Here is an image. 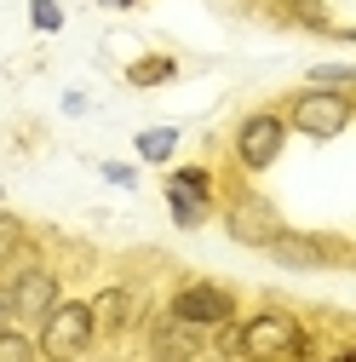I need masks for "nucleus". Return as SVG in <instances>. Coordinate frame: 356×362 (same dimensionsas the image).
Segmentation results:
<instances>
[{"label": "nucleus", "mask_w": 356, "mask_h": 362, "mask_svg": "<svg viewBox=\"0 0 356 362\" xmlns=\"http://www.w3.org/2000/svg\"><path fill=\"white\" fill-rule=\"evenodd\" d=\"M304 339L310 334H304V322L293 310H253L247 322L230 328V351L242 362H299Z\"/></svg>", "instance_id": "nucleus-1"}, {"label": "nucleus", "mask_w": 356, "mask_h": 362, "mask_svg": "<svg viewBox=\"0 0 356 362\" xmlns=\"http://www.w3.org/2000/svg\"><path fill=\"white\" fill-rule=\"evenodd\" d=\"M98 339V322H93V305L86 299H58L35 328V351L40 362H81Z\"/></svg>", "instance_id": "nucleus-2"}, {"label": "nucleus", "mask_w": 356, "mask_h": 362, "mask_svg": "<svg viewBox=\"0 0 356 362\" xmlns=\"http://www.w3.org/2000/svg\"><path fill=\"white\" fill-rule=\"evenodd\" d=\"M350 115H356V104H350V93H333V86H304V93L287 104V132H304L310 144H328V139H339V132L350 127Z\"/></svg>", "instance_id": "nucleus-3"}, {"label": "nucleus", "mask_w": 356, "mask_h": 362, "mask_svg": "<svg viewBox=\"0 0 356 362\" xmlns=\"http://www.w3.org/2000/svg\"><path fill=\"white\" fill-rule=\"evenodd\" d=\"M230 150H236V167H242V173L276 167L282 150H287V121H282V110H253V115H242Z\"/></svg>", "instance_id": "nucleus-4"}, {"label": "nucleus", "mask_w": 356, "mask_h": 362, "mask_svg": "<svg viewBox=\"0 0 356 362\" xmlns=\"http://www.w3.org/2000/svg\"><path fill=\"white\" fill-rule=\"evenodd\" d=\"M167 310L178 316V322H190V328L213 334V328L236 322V293H230L225 282H184V288H172Z\"/></svg>", "instance_id": "nucleus-5"}, {"label": "nucleus", "mask_w": 356, "mask_h": 362, "mask_svg": "<svg viewBox=\"0 0 356 362\" xmlns=\"http://www.w3.org/2000/svg\"><path fill=\"white\" fill-rule=\"evenodd\" d=\"M276 230H282V213H276V202H264L259 190H236L225 202V236L236 247H259L264 253Z\"/></svg>", "instance_id": "nucleus-6"}, {"label": "nucleus", "mask_w": 356, "mask_h": 362, "mask_svg": "<svg viewBox=\"0 0 356 362\" xmlns=\"http://www.w3.org/2000/svg\"><path fill=\"white\" fill-rule=\"evenodd\" d=\"M58 299H64V288H58V276L47 264H23L6 282V310H12L18 328H40V316H47Z\"/></svg>", "instance_id": "nucleus-7"}, {"label": "nucleus", "mask_w": 356, "mask_h": 362, "mask_svg": "<svg viewBox=\"0 0 356 362\" xmlns=\"http://www.w3.org/2000/svg\"><path fill=\"white\" fill-rule=\"evenodd\" d=\"M264 253H271L282 270H322V264H345V247H339V242L310 236V230H287V224L271 236V247H264Z\"/></svg>", "instance_id": "nucleus-8"}, {"label": "nucleus", "mask_w": 356, "mask_h": 362, "mask_svg": "<svg viewBox=\"0 0 356 362\" xmlns=\"http://www.w3.org/2000/svg\"><path fill=\"white\" fill-rule=\"evenodd\" d=\"M150 356L155 362H196L201 356V328H190V322H178L172 310H161L150 322Z\"/></svg>", "instance_id": "nucleus-9"}, {"label": "nucleus", "mask_w": 356, "mask_h": 362, "mask_svg": "<svg viewBox=\"0 0 356 362\" xmlns=\"http://www.w3.org/2000/svg\"><path fill=\"white\" fill-rule=\"evenodd\" d=\"M86 305H93V322H98V334H126L132 328V316H138V293H132V288H104L98 299H86Z\"/></svg>", "instance_id": "nucleus-10"}, {"label": "nucleus", "mask_w": 356, "mask_h": 362, "mask_svg": "<svg viewBox=\"0 0 356 362\" xmlns=\"http://www.w3.org/2000/svg\"><path fill=\"white\" fill-rule=\"evenodd\" d=\"M167 81H178V58H167V52H150V58H132L126 64V86H138V93L167 86Z\"/></svg>", "instance_id": "nucleus-11"}, {"label": "nucleus", "mask_w": 356, "mask_h": 362, "mask_svg": "<svg viewBox=\"0 0 356 362\" xmlns=\"http://www.w3.org/2000/svg\"><path fill=\"white\" fill-rule=\"evenodd\" d=\"M167 213H172L178 230H201L207 213H213V202H201V196H190V190H172V185H167Z\"/></svg>", "instance_id": "nucleus-12"}, {"label": "nucleus", "mask_w": 356, "mask_h": 362, "mask_svg": "<svg viewBox=\"0 0 356 362\" xmlns=\"http://www.w3.org/2000/svg\"><path fill=\"white\" fill-rule=\"evenodd\" d=\"M172 150H178V127H144V132H138V156H144L150 167H167Z\"/></svg>", "instance_id": "nucleus-13"}, {"label": "nucleus", "mask_w": 356, "mask_h": 362, "mask_svg": "<svg viewBox=\"0 0 356 362\" xmlns=\"http://www.w3.org/2000/svg\"><path fill=\"white\" fill-rule=\"evenodd\" d=\"M167 185H172V190H190V196H201V202H218V178H213L207 167H172Z\"/></svg>", "instance_id": "nucleus-14"}, {"label": "nucleus", "mask_w": 356, "mask_h": 362, "mask_svg": "<svg viewBox=\"0 0 356 362\" xmlns=\"http://www.w3.org/2000/svg\"><path fill=\"white\" fill-rule=\"evenodd\" d=\"M0 362H40L35 334H29V328H18V322H6V328H0Z\"/></svg>", "instance_id": "nucleus-15"}, {"label": "nucleus", "mask_w": 356, "mask_h": 362, "mask_svg": "<svg viewBox=\"0 0 356 362\" xmlns=\"http://www.w3.org/2000/svg\"><path fill=\"white\" fill-rule=\"evenodd\" d=\"M18 253H29V230H23V218L0 213V259H18Z\"/></svg>", "instance_id": "nucleus-16"}, {"label": "nucleus", "mask_w": 356, "mask_h": 362, "mask_svg": "<svg viewBox=\"0 0 356 362\" xmlns=\"http://www.w3.org/2000/svg\"><path fill=\"white\" fill-rule=\"evenodd\" d=\"M350 81H356L350 64H316V69H310V86H333V93H350Z\"/></svg>", "instance_id": "nucleus-17"}, {"label": "nucleus", "mask_w": 356, "mask_h": 362, "mask_svg": "<svg viewBox=\"0 0 356 362\" xmlns=\"http://www.w3.org/2000/svg\"><path fill=\"white\" fill-rule=\"evenodd\" d=\"M29 23L40 35H58L64 29V6H58V0H29Z\"/></svg>", "instance_id": "nucleus-18"}, {"label": "nucleus", "mask_w": 356, "mask_h": 362, "mask_svg": "<svg viewBox=\"0 0 356 362\" xmlns=\"http://www.w3.org/2000/svg\"><path fill=\"white\" fill-rule=\"evenodd\" d=\"M299 362H356V345H345V339H339V345H328L322 356H316V351H304Z\"/></svg>", "instance_id": "nucleus-19"}, {"label": "nucleus", "mask_w": 356, "mask_h": 362, "mask_svg": "<svg viewBox=\"0 0 356 362\" xmlns=\"http://www.w3.org/2000/svg\"><path fill=\"white\" fill-rule=\"evenodd\" d=\"M104 178H109V185H126V190L138 185V173H132L126 161H104Z\"/></svg>", "instance_id": "nucleus-20"}, {"label": "nucleus", "mask_w": 356, "mask_h": 362, "mask_svg": "<svg viewBox=\"0 0 356 362\" xmlns=\"http://www.w3.org/2000/svg\"><path fill=\"white\" fill-rule=\"evenodd\" d=\"M12 322V310H6V288H0V328H6Z\"/></svg>", "instance_id": "nucleus-21"}, {"label": "nucleus", "mask_w": 356, "mask_h": 362, "mask_svg": "<svg viewBox=\"0 0 356 362\" xmlns=\"http://www.w3.org/2000/svg\"><path fill=\"white\" fill-rule=\"evenodd\" d=\"M104 6H138V0H104Z\"/></svg>", "instance_id": "nucleus-22"}, {"label": "nucleus", "mask_w": 356, "mask_h": 362, "mask_svg": "<svg viewBox=\"0 0 356 362\" xmlns=\"http://www.w3.org/2000/svg\"><path fill=\"white\" fill-rule=\"evenodd\" d=\"M0 202H6V190H0Z\"/></svg>", "instance_id": "nucleus-23"}]
</instances>
